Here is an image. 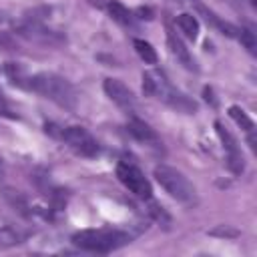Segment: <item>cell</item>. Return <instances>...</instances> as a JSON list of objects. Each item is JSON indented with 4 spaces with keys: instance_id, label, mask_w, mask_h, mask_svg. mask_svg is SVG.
Returning a JSON list of instances; mask_svg holds the SVG:
<instances>
[{
    "instance_id": "cell-1",
    "label": "cell",
    "mask_w": 257,
    "mask_h": 257,
    "mask_svg": "<svg viewBox=\"0 0 257 257\" xmlns=\"http://www.w3.org/2000/svg\"><path fill=\"white\" fill-rule=\"evenodd\" d=\"M143 92L151 98L163 100L165 104H169L171 108H175L179 112L193 114L197 110L195 100H191L187 94H183L181 90L171 86V82L163 70H147L143 74Z\"/></svg>"
},
{
    "instance_id": "cell-2",
    "label": "cell",
    "mask_w": 257,
    "mask_h": 257,
    "mask_svg": "<svg viewBox=\"0 0 257 257\" xmlns=\"http://www.w3.org/2000/svg\"><path fill=\"white\" fill-rule=\"evenodd\" d=\"M26 88L42 94L44 98L52 100L54 104L66 110H72L76 106V94H74L72 84L54 72H38L34 76H28Z\"/></svg>"
},
{
    "instance_id": "cell-3",
    "label": "cell",
    "mask_w": 257,
    "mask_h": 257,
    "mask_svg": "<svg viewBox=\"0 0 257 257\" xmlns=\"http://www.w3.org/2000/svg\"><path fill=\"white\" fill-rule=\"evenodd\" d=\"M131 235L120 229H82L72 235V243L84 251L94 253H110L126 243H131Z\"/></svg>"
},
{
    "instance_id": "cell-4",
    "label": "cell",
    "mask_w": 257,
    "mask_h": 257,
    "mask_svg": "<svg viewBox=\"0 0 257 257\" xmlns=\"http://www.w3.org/2000/svg\"><path fill=\"white\" fill-rule=\"evenodd\" d=\"M155 179L159 181V185L177 201L185 203V205H193L197 203V189L193 187V183L175 167L169 165H159L155 167Z\"/></svg>"
},
{
    "instance_id": "cell-5",
    "label": "cell",
    "mask_w": 257,
    "mask_h": 257,
    "mask_svg": "<svg viewBox=\"0 0 257 257\" xmlns=\"http://www.w3.org/2000/svg\"><path fill=\"white\" fill-rule=\"evenodd\" d=\"M14 30L22 38L36 42V44H42V46H62L66 42L64 34H60L58 30L46 28L44 24H40L38 20H32V18H24L22 22H16Z\"/></svg>"
},
{
    "instance_id": "cell-6",
    "label": "cell",
    "mask_w": 257,
    "mask_h": 257,
    "mask_svg": "<svg viewBox=\"0 0 257 257\" xmlns=\"http://www.w3.org/2000/svg\"><path fill=\"white\" fill-rule=\"evenodd\" d=\"M116 177H118V181H120L133 195H137L139 199H151L153 187H151L149 179L145 177V173H143L137 165L126 163V161H120V163L116 165Z\"/></svg>"
},
{
    "instance_id": "cell-7",
    "label": "cell",
    "mask_w": 257,
    "mask_h": 257,
    "mask_svg": "<svg viewBox=\"0 0 257 257\" xmlns=\"http://www.w3.org/2000/svg\"><path fill=\"white\" fill-rule=\"evenodd\" d=\"M56 137L62 139L72 151H76L82 157H94L98 153V149H100L96 139L82 126H64V128L58 131Z\"/></svg>"
},
{
    "instance_id": "cell-8",
    "label": "cell",
    "mask_w": 257,
    "mask_h": 257,
    "mask_svg": "<svg viewBox=\"0 0 257 257\" xmlns=\"http://www.w3.org/2000/svg\"><path fill=\"white\" fill-rule=\"evenodd\" d=\"M102 88H104V92H106V96L118 106V108H122V110H126V112H133L135 110V94L131 92V88L124 84V82H120L118 78H106L104 82H102Z\"/></svg>"
},
{
    "instance_id": "cell-9",
    "label": "cell",
    "mask_w": 257,
    "mask_h": 257,
    "mask_svg": "<svg viewBox=\"0 0 257 257\" xmlns=\"http://www.w3.org/2000/svg\"><path fill=\"white\" fill-rule=\"evenodd\" d=\"M215 128H217V135H219V139H221V143H223V149H225V155H227V165H229V169L235 173V175H239V173H243V155H241V149H239V145H237V141H235V137L217 120L215 122Z\"/></svg>"
},
{
    "instance_id": "cell-10",
    "label": "cell",
    "mask_w": 257,
    "mask_h": 257,
    "mask_svg": "<svg viewBox=\"0 0 257 257\" xmlns=\"http://www.w3.org/2000/svg\"><path fill=\"white\" fill-rule=\"evenodd\" d=\"M167 44H169V50H171V54L187 68V70H193V72H197L199 68H197V62H195V58L191 56V52H189V48L183 44V40L169 28L167 30Z\"/></svg>"
},
{
    "instance_id": "cell-11",
    "label": "cell",
    "mask_w": 257,
    "mask_h": 257,
    "mask_svg": "<svg viewBox=\"0 0 257 257\" xmlns=\"http://www.w3.org/2000/svg\"><path fill=\"white\" fill-rule=\"evenodd\" d=\"M126 131L139 141V143H143V145H149V147H155V149H161V139H159V135L155 133V128H151L145 120H141V118H131L128 120V124H126Z\"/></svg>"
},
{
    "instance_id": "cell-12",
    "label": "cell",
    "mask_w": 257,
    "mask_h": 257,
    "mask_svg": "<svg viewBox=\"0 0 257 257\" xmlns=\"http://www.w3.org/2000/svg\"><path fill=\"white\" fill-rule=\"evenodd\" d=\"M197 10L205 16V20L211 24V26H215L217 30H221V34H227V36H239V28L237 26H233V24H229V22H225V20H221L215 12H211L209 8H205V6H197Z\"/></svg>"
},
{
    "instance_id": "cell-13",
    "label": "cell",
    "mask_w": 257,
    "mask_h": 257,
    "mask_svg": "<svg viewBox=\"0 0 257 257\" xmlns=\"http://www.w3.org/2000/svg\"><path fill=\"white\" fill-rule=\"evenodd\" d=\"M106 10H108L110 18L116 20L118 24H122V26H133V24H135V16H133V12H131L126 6H122L120 2H116V0H108Z\"/></svg>"
},
{
    "instance_id": "cell-14",
    "label": "cell",
    "mask_w": 257,
    "mask_h": 257,
    "mask_svg": "<svg viewBox=\"0 0 257 257\" xmlns=\"http://www.w3.org/2000/svg\"><path fill=\"white\" fill-rule=\"evenodd\" d=\"M177 26L189 40H195L199 36V20L189 12H183L177 16Z\"/></svg>"
},
{
    "instance_id": "cell-15",
    "label": "cell",
    "mask_w": 257,
    "mask_h": 257,
    "mask_svg": "<svg viewBox=\"0 0 257 257\" xmlns=\"http://www.w3.org/2000/svg\"><path fill=\"white\" fill-rule=\"evenodd\" d=\"M133 46L137 50V54L141 56V60H145V64H157L159 56H157V50L143 38H135L133 40Z\"/></svg>"
},
{
    "instance_id": "cell-16",
    "label": "cell",
    "mask_w": 257,
    "mask_h": 257,
    "mask_svg": "<svg viewBox=\"0 0 257 257\" xmlns=\"http://www.w3.org/2000/svg\"><path fill=\"white\" fill-rule=\"evenodd\" d=\"M229 116L243 128V131H247V133H253V128H255V124H253V120L245 114V110L243 108H239V106H231L229 108Z\"/></svg>"
},
{
    "instance_id": "cell-17",
    "label": "cell",
    "mask_w": 257,
    "mask_h": 257,
    "mask_svg": "<svg viewBox=\"0 0 257 257\" xmlns=\"http://www.w3.org/2000/svg\"><path fill=\"white\" fill-rule=\"evenodd\" d=\"M239 40H241V44L251 52V54H255V48H257V40H255V34L251 32V30H247V28H243V30H239V36H237Z\"/></svg>"
},
{
    "instance_id": "cell-18",
    "label": "cell",
    "mask_w": 257,
    "mask_h": 257,
    "mask_svg": "<svg viewBox=\"0 0 257 257\" xmlns=\"http://www.w3.org/2000/svg\"><path fill=\"white\" fill-rule=\"evenodd\" d=\"M0 46H6L8 50H16V44L8 38V34H0Z\"/></svg>"
},
{
    "instance_id": "cell-19",
    "label": "cell",
    "mask_w": 257,
    "mask_h": 257,
    "mask_svg": "<svg viewBox=\"0 0 257 257\" xmlns=\"http://www.w3.org/2000/svg\"><path fill=\"white\" fill-rule=\"evenodd\" d=\"M90 4H94V6H98V8H106V4H108V0H88Z\"/></svg>"
},
{
    "instance_id": "cell-20",
    "label": "cell",
    "mask_w": 257,
    "mask_h": 257,
    "mask_svg": "<svg viewBox=\"0 0 257 257\" xmlns=\"http://www.w3.org/2000/svg\"><path fill=\"white\" fill-rule=\"evenodd\" d=\"M4 20H6V14H4L2 10H0V22H4Z\"/></svg>"
},
{
    "instance_id": "cell-21",
    "label": "cell",
    "mask_w": 257,
    "mask_h": 257,
    "mask_svg": "<svg viewBox=\"0 0 257 257\" xmlns=\"http://www.w3.org/2000/svg\"><path fill=\"white\" fill-rule=\"evenodd\" d=\"M0 104H4V96H2V92H0Z\"/></svg>"
}]
</instances>
